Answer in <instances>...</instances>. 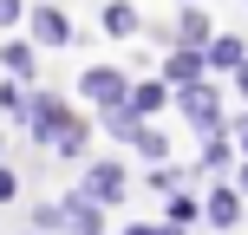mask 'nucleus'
Returning a JSON list of instances; mask_svg holds the SVG:
<instances>
[{
    "instance_id": "1",
    "label": "nucleus",
    "mask_w": 248,
    "mask_h": 235,
    "mask_svg": "<svg viewBox=\"0 0 248 235\" xmlns=\"http://www.w3.org/2000/svg\"><path fill=\"white\" fill-rule=\"evenodd\" d=\"M176 105H183V118L196 124V131H222V105H216V85L189 78V85L176 92Z\"/></svg>"
},
{
    "instance_id": "2",
    "label": "nucleus",
    "mask_w": 248,
    "mask_h": 235,
    "mask_svg": "<svg viewBox=\"0 0 248 235\" xmlns=\"http://www.w3.org/2000/svg\"><path fill=\"white\" fill-rule=\"evenodd\" d=\"M78 92H85L98 111H111V105H124V98H131V85H124V72H118V65H92V72L78 78Z\"/></svg>"
},
{
    "instance_id": "3",
    "label": "nucleus",
    "mask_w": 248,
    "mask_h": 235,
    "mask_svg": "<svg viewBox=\"0 0 248 235\" xmlns=\"http://www.w3.org/2000/svg\"><path fill=\"white\" fill-rule=\"evenodd\" d=\"M85 196L92 203H118L124 196V170H118V163H92V170H85Z\"/></svg>"
},
{
    "instance_id": "4",
    "label": "nucleus",
    "mask_w": 248,
    "mask_h": 235,
    "mask_svg": "<svg viewBox=\"0 0 248 235\" xmlns=\"http://www.w3.org/2000/svg\"><path fill=\"white\" fill-rule=\"evenodd\" d=\"M65 118H72V111H65V105L52 98V92H39V105H33V111H26V124H33V137H39V144H46V137L59 131Z\"/></svg>"
},
{
    "instance_id": "5",
    "label": "nucleus",
    "mask_w": 248,
    "mask_h": 235,
    "mask_svg": "<svg viewBox=\"0 0 248 235\" xmlns=\"http://www.w3.org/2000/svg\"><path fill=\"white\" fill-rule=\"evenodd\" d=\"M33 39H39V46H65V39H72L65 13L59 7H33Z\"/></svg>"
},
{
    "instance_id": "6",
    "label": "nucleus",
    "mask_w": 248,
    "mask_h": 235,
    "mask_svg": "<svg viewBox=\"0 0 248 235\" xmlns=\"http://www.w3.org/2000/svg\"><path fill=\"white\" fill-rule=\"evenodd\" d=\"M202 203H209V209H202V216H209L216 229H235V222H242V196H235V189H209V196H202Z\"/></svg>"
},
{
    "instance_id": "7",
    "label": "nucleus",
    "mask_w": 248,
    "mask_h": 235,
    "mask_svg": "<svg viewBox=\"0 0 248 235\" xmlns=\"http://www.w3.org/2000/svg\"><path fill=\"white\" fill-rule=\"evenodd\" d=\"M202 59H209L202 46H183V52H170V65H163V78H176V85H189V78H202Z\"/></svg>"
},
{
    "instance_id": "8",
    "label": "nucleus",
    "mask_w": 248,
    "mask_h": 235,
    "mask_svg": "<svg viewBox=\"0 0 248 235\" xmlns=\"http://www.w3.org/2000/svg\"><path fill=\"white\" fill-rule=\"evenodd\" d=\"M39 150H59V157H78V150H85V124H78V118H65V124H59V131H52V137H46Z\"/></svg>"
},
{
    "instance_id": "9",
    "label": "nucleus",
    "mask_w": 248,
    "mask_h": 235,
    "mask_svg": "<svg viewBox=\"0 0 248 235\" xmlns=\"http://www.w3.org/2000/svg\"><path fill=\"white\" fill-rule=\"evenodd\" d=\"M202 52H209V65H229V72H235V65L248 59V52H242V39H235V33H216V39H209V46H202Z\"/></svg>"
},
{
    "instance_id": "10",
    "label": "nucleus",
    "mask_w": 248,
    "mask_h": 235,
    "mask_svg": "<svg viewBox=\"0 0 248 235\" xmlns=\"http://www.w3.org/2000/svg\"><path fill=\"white\" fill-rule=\"evenodd\" d=\"M105 26H111L118 39H124V33H137V7H131V0H111V7H105Z\"/></svg>"
},
{
    "instance_id": "11",
    "label": "nucleus",
    "mask_w": 248,
    "mask_h": 235,
    "mask_svg": "<svg viewBox=\"0 0 248 235\" xmlns=\"http://www.w3.org/2000/svg\"><path fill=\"white\" fill-rule=\"evenodd\" d=\"M0 59H7V72H13V78L33 72V46H20V39H7V46H0Z\"/></svg>"
},
{
    "instance_id": "12",
    "label": "nucleus",
    "mask_w": 248,
    "mask_h": 235,
    "mask_svg": "<svg viewBox=\"0 0 248 235\" xmlns=\"http://www.w3.org/2000/svg\"><path fill=\"white\" fill-rule=\"evenodd\" d=\"M163 98H170V92H163L157 78H150V85H131V111H157Z\"/></svg>"
},
{
    "instance_id": "13",
    "label": "nucleus",
    "mask_w": 248,
    "mask_h": 235,
    "mask_svg": "<svg viewBox=\"0 0 248 235\" xmlns=\"http://www.w3.org/2000/svg\"><path fill=\"white\" fill-rule=\"evenodd\" d=\"M131 144L144 150V163H157L163 150H170V144H163V131H144V124H137V131H131Z\"/></svg>"
},
{
    "instance_id": "14",
    "label": "nucleus",
    "mask_w": 248,
    "mask_h": 235,
    "mask_svg": "<svg viewBox=\"0 0 248 235\" xmlns=\"http://www.w3.org/2000/svg\"><path fill=\"white\" fill-rule=\"evenodd\" d=\"M202 170H229V144L209 131V150H202Z\"/></svg>"
},
{
    "instance_id": "15",
    "label": "nucleus",
    "mask_w": 248,
    "mask_h": 235,
    "mask_svg": "<svg viewBox=\"0 0 248 235\" xmlns=\"http://www.w3.org/2000/svg\"><path fill=\"white\" fill-rule=\"evenodd\" d=\"M0 111H26V92L13 85V78H7V85H0Z\"/></svg>"
},
{
    "instance_id": "16",
    "label": "nucleus",
    "mask_w": 248,
    "mask_h": 235,
    "mask_svg": "<svg viewBox=\"0 0 248 235\" xmlns=\"http://www.w3.org/2000/svg\"><path fill=\"white\" fill-rule=\"evenodd\" d=\"M189 216H196V203H189V196H170V222H176V229H183V222H189Z\"/></svg>"
},
{
    "instance_id": "17",
    "label": "nucleus",
    "mask_w": 248,
    "mask_h": 235,
    "mask_svg": "<svg viewBox=\"0 0 248 235\" xmlns=\"http://www.w3.org/2000/svg\"><path fill=\"white\" fill-rule=\"evenodd\" d=\"M20 20V0H0V26H13Z\"/></svg>"
},
{
    "instance_id": "18",
    "label": "nucleus",
    "mask_w": 248,
    "mask_h": 235,
    "mask_svg": "<svg viewBox=\"0 0 248 235\" xmlns=\"http://www.w3.org/2000/svg\"><path fill=\"white\" fill-rule=\"evenodd\" d=\"M235 85H242V98H248V59H242V65H235Z\"/></svg>"
},
{
    "instance_id": "19",
    "label": "nucleus",
    "mask_w": 248,
    "mask_h": 235,
    "mask_svg": "<svg viewBox=\"0 0 248 235\" xmlns=\"http://www.w3.org/2000/svg\"><path fill=\"white\" fill-rule=\"evenodd\" d=\"M124 235H176V222L170 229H124Z\"/></svg>"
},
{
    "instance_id": "20",
    "label": "nucleus",
    "mask_w": 248,
    "mask_h": 235,
    "mask_svg": "<svg viewBox=\"0 0 248 235\" xmlns=\"http://www.w3.org/2000/svg\"><path fill=\"white\" fill-rule=\"evenodd\" d=\"M235 144H242V157H248V118H242V131H235Z\"/></svg>"
},
{
    "instance_id": "21",
    "label": "nucleus",
    "mask_w": 248,
    "mask_h": 235,
    "mask_svg": "<svg viewBox=\"0 0 248 235\" xmlns=\"http://www.w3.org/2000/svg\"><path fill=\"white\" fill-rule=\"evenodd\" d=\"M242 189H248V157H242Z\"/></svg>"
}]
</instances>
